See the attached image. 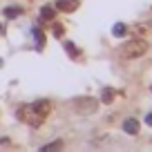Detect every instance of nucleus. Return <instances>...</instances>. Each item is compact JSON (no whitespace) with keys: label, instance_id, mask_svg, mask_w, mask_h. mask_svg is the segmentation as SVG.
<instances>
[{"label":"nucleus","instance_id":"6","mask_svg":"<svg viewBox=\"0 0 152 152\" xmlns=\"http://www.w3.org/2000/svg\"><path fill=\"white\" fill-rule=\"evenodd\" d=\"M23 14V7H5V16L7 18H18Z\"/></svg>","mask_w":152,"mask_h":152},{"label":"nucleus","instance_id":"9","mask_svg":"<svg viewBox=\"0 0 152 152\" xmlns=\"http://www.w3.org/2000/svg\"><path fill=\"white\" fill-rule=\"evenodd\" d=\"M112 99H114V90L112 87H105L103 94H101V101H103V103H112Z\"/></svg>","mask_w":152,"mask_h":152},{"label":"nucleus","instance_id":"16","mask_svg":"<svg viewBox=\"0 0 152 152\" xmlns=\"http://www.w3.org/2000/svg\"><path fill=\"white\" fill-rule=\"evenodd\" d=\"M0 67H2V58H0Z\"/></svg>","mask_w":152,"mask_h":152},{"label":"nucleus","instance_id":"4","mask_svg":"<svg viewBox=\"0 0 152 152\" xmlns=\"http://www.w3.org/2000/svg\"><path fill=\"white\" fill-rule=\"evenodd\" d=\"M78 5H81L78 0H58V2H56L58 9H61V11H67V14H69V11H76V9H78Z\"/></svg>","mask_w":152,"mask_h":152},{"label":"nucleus","instance_id":"15","mask_svg":"<svg viewBox=\"0 0 152 152\" xmlns=\"http://www.w3.org/2000/svg\"><path fill=\"white\" fill-rule=\"evenodd\" d=\"M2 31H5V27H2V25H0V36H2Z\"/></svg>","mask_w":152,"mask_h":152},{"label":"nucleus","instance_id":"1","mask_svg":"<svg viewBox=\"0 0 152 152\" xmlns=\"http://www.w3.org/2000/svg\"><path fill=\"white\" fill-rule=\"evenodd\" d=\"M52 112V105H49V101H38V103L34 105H25V107L18 110V119L20 121H27L29 125H34V128H38V125L45 121V116Z\"/></svg>","mask_w":152,"mask_h":152},{"label":"nucleus","instance_id":"12","mask_svg":"<svg viewBox=\"0 0 152 152\" xmlns=\"http://www.w3.org/2000/svg\"><path fill=\"white\" fill-rule=\"evenodd\" d=\"M61 148H63V141H54V143H49V145H45L43 150L47 152V150H61Z\"/></svg>","mask_w":152,"mask_h":152},{"label":"nucleus","instance_id":"5","mask_svg":"<svg viewBox=\"0 0 152 152\" xmlns=\"http://www.w3.org/2000/svg\"><path fill=\"white\" fill-rule=\"evenodd\" d=\"M139 128H141V125H139L137 119H125L123 121V130L128 134H139Z\"/></svg>","mask_w":152,"mask_h":152},{"label":"nucleus","instance_id":"13","mask_svg":"<svg viewBox=\"0 0 152 152\" xmlns=\"http://www.w3.org/2000/svg\"><path fill=\"white\" fill-rule=\"evenodd\" d=\"M63 31H65V29H63V25H58V23L54 25V36H58V38H61V36H63Z\"/></svg>","mask_w":152,"mask_h":152},{"label":"nucleus","instance_id":"11","mask_svg":"<svg viewBox=\"0 0 152 152\" xmlns=\"http://www.w3.org/2000/svg\"><path fill=\"white\" fill-rule=\"evenodd\" d=\"M65 49H67V52H69V56H78V49H76V45L74 43H69V40H67V43H65Z\"/></svg>","mask_w":152,"mask_h":152},{"label":"nucleus","instance_id":"8","mask_svg":"<svg viewBox=\"0 0 152 152\" xmlns=\"http://www.w3.org/2000/svg\"><path fill=\"white\" fill-rule=\"evenodd\" d=\"M40 16H43V20H54V7L45 5L43 9H40Z\"/></svg>","mask_w":152,"mask_h":152},{"label":"nucleus","instance_id":"10","mask_svg":"<svg viewBox=\"0 0 152 152\" xmlns=\"http://www.w3.org/2000/svg\"><path fill=\"white\" fill-rule=\"evenodd\" d=\"M34 36H36V47L43 49V31H40V29H34Z\"/></svg>","mask_w":152,"mask_h":152},{"label":"nucleus","instance_id":"7","mask_svg":"<svg viewBox=\"0 0 152 152\" xmlns=\"http://www.w3.org/2000/svg\"><path fill=\"white\" fill-rule=\"evenodd\" d=\"M125 31H128V27H125L123 23H116V25H114V27H112V34H114V36H116V38L125 36Z\"/></svg>","mask_w":152,"mask_h":152},{"label":"nucleus","instance_id":"14","mask_svg":"<svg viewBox=\"0 0 152 152\" xmlns=\"http://www.w3.org/2000/svg\"><path fill=\"white\" fill-rule=\"evenodd\" d=\"M145 123H148V125H152V114H148V116H145Z\"/></svg>","mask_w":152,"mask_h":152},{"label":"nucleus","instance_id":"2","mask_svg":"<svg viewBox=\"0 0 152 152\" xmlns=\"http://www.w3.org/2000/svg\"><path fill=\"white\" fill-rule=\"evenodd\" d=\"M148 52V43L141 40V38H134V40H128V43L121 47V54L125 58H139Z\"/></svg>","mask_w":152,"mask_h":152},{"label":"nucleus","instance_id":"3","mask_svg":"<svg viewBox=\"0 0 152 152\" xmlns=\"http://www.w3.org/2000/svg\"><path fill=\"white\" fill-rule=\"evenodd\" d=\"M72 105H74V112H78V114H94L96 110H99V101L92 99V96L74 99V101H72Z\"/></svg>","mask_w":152,"mask_h":152}]
</instances>
